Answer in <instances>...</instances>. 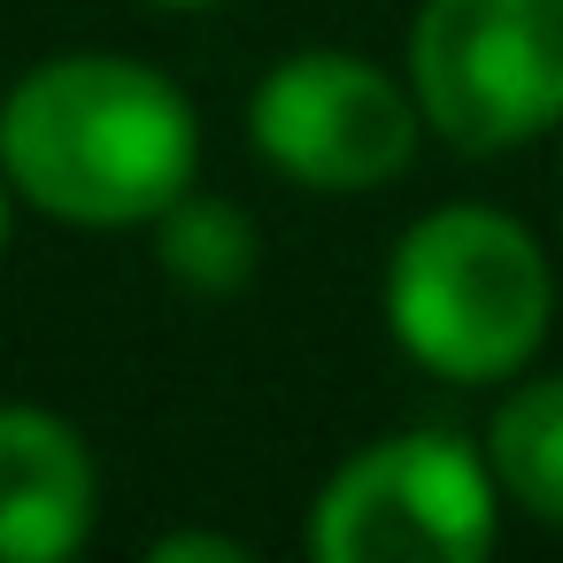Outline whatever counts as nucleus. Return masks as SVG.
<instances>
[{
	"label": "nucleus",
	"instance_id": "obj_9",
	"mask_svg": "<svg viewBox=\"0 0 563 563\" xmlns=\"http://www.w3.org/2000/svg\"><path fill=\"white\" fill-rule=\"evenodd\" d=\"M147 555L155 563H247V548L224 540V532H163Z\"/></svg>",
	"mask_w": 563,
	"mask_h": 563
},
{
	"label": "nucleus",
	"instance_id": "obj_7",
	"mask_svg": "<svg viewBox=\"0 0 563 563\" xmlns=\"http://www.w3.org/2000/svg\"><path fill=\"white\" fill-rule=\"evenodd\" d=\"M486 463L525 517L563 525V378H532L494 409Z\"/></svg>",
	"mask_w": 563,
	"mask_h": 563
},
{
	"label": "nucleus",
	"instance_id": "obj_11",
	"mask_svg": "<svg viewBox=\"0 0 563 563\" xmlns=\"http://www.w3.org/2000/svg\"><path fill=\"white\" fill-rule=\"evenodd\" d=\"M163 9H217V0H163Z\"/></svg>",
	"mask_w": 563,
	"mask_h": 563
},
{
	"label": "nucleus",
	"instance_id": "obj_10",
	"mask_svg": "<svg viewBox=\"0 0 563 563\" xmlns=\"http://www.w3.org/2000/svg\"><path fill=\"white\" fill-rule=\"evenodd\" d=\"M9 201H16V186H9V170H0V247H9Z\"/></svg>",
	"mask_w": 563,
	"mask_h": 563
},
{
	"label": "nucleus",
	"instance_id": "obj_2",
	"mask_svg": "<svg viewBox=\"0 0 563 563\" xmlns=\"http://www.w3.org/2000/svg\"><path fill=\"white\" fill-rule=\"evenodd\" d=\"M555 317V271L540 240L501 209H432L386 263V324L409 363L448 386L517 378Z\"/></svg>",
	"mask_w": 563,
	"mask_h": 563
},
{
	"label": "nucleus",
	"instance_id": "obj_1",
	"mask_svg": "<svg viewBox=\"0 0 563 563\" xmlns=\"http://www.w3.org/2000/svg\"><path fill=\"white\" fill-rule=\"evenodd\" d=\"M0 170L40 217L155 224L201 170L194 101L132 55H55L0 101Z\"/></svg>",
	"mask_w": 563,
	"mask_h": 563
},
{
	"label": "nucleus",
	"instance_id": "obj_8",
	"mask_svg": "<svg viewBox=\"0 0 563 563\" xmlns=\"http://www.w3.org/2000/svg\"><path fill=\"white\" fill-rule=\"evenodd\" d=\"M155 255L178 286L194 294H232L247 286L255 271V224L232 209V201H201V194H178L163 217H155Z\"/></svg>",
	"mask_w": 563,
	"mask_h": 563
},
{
	"label": "nucleus",
	"instance_id": "obj_6",
	"mask_svg": "<svg viewBox=\"0 0 563 563\" xmlns=\"http://www.w3.org/2000/svg\"><path fill=\"white\" fill-rule=\"evenodd\" d=\"M93 455L55 409H0V563H63L93 532Z\"/></svg>",
	"mask_w": 563,
	"mask_h": 563
},
{
	"label": "nucleus",
	"instance_id": "obj_3",
	"mask_svg": "<svg viewBox=\"0 0 563 563\" xmlns=\"http://www.w3.org/2000/svg\"><path fill=\"white\" fill-rule=\"evenodd\" d=\"M409 93L455 155H509L563 124V0H424Z\"/></svg>",
	"mask_w": 563,
	"mask_h": 563
},
{
	"label": "nucleus",
	"instance_id": "obj_4",
	"mask_svg": "<svg viewBox=\"0 0 563 563\" xmlns=\"http://www.w3.org/2000/svg\"><path fill=\"white\" fill-rule=\"evenodd\" d=\"M494 463L455 432H394L332 471L309 517L324 563H478L501 532Z\"/></svg>",
	"mask_w": 563,
	"mask_h": 563
},
{
	"label": "nucleus",
	"instance_id": "obj_5",
	"mask_svg": "<svg viewBox=\"0 0 563 563\" xmlns=\"http://www.w3.org/2000/svg\"><path fill=\"white\" fill-rule=\"evenodd\" d=\"M247 132L263 147V163L286 170L294 186L371 194V186H394L409 170L417 132H424V109L378 63L317 47V55H286L255 86Z\"/></svg>",
	"mask_w": 563,
	"mask_h": 563
}]
</instances>
